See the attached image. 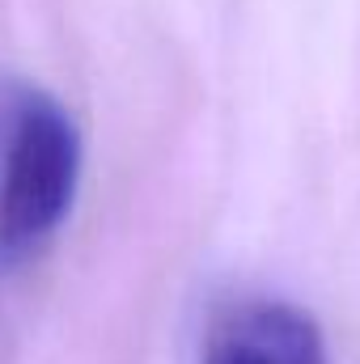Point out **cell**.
Masks as SVG:
<instances>
[{
    "label": "cell",
    "mask_w": 360,
    "mask_h": 364,
    "mask_svg": "<svg viewBox=\"0 0 360 364\" xmlns=\"http://www.w3.org/2000/svg\"><path fill=\"white\" fill-rule=\"evenodd\" d=\"M81 178V136L51 93L17 90L0 140V263L43 250L64 225Z\"/></svg>",
    "instance_id": "cell-1"
},
{
    "label": "cell",
    "mask_w": 360,
    "mask_h": 364,
    "mask_svg": "<svg viewBox=\"0 0 360 364\" xmlns=\"http://www.w3.org/2000/svg\"><path fill=\"white\" fill-rule=\"evenodd\" d=\"M199 364H327V339L305 309L259 296L221 314Z\"/></svg>",
    "instance_id": "cell-2"
}]
</instances>
